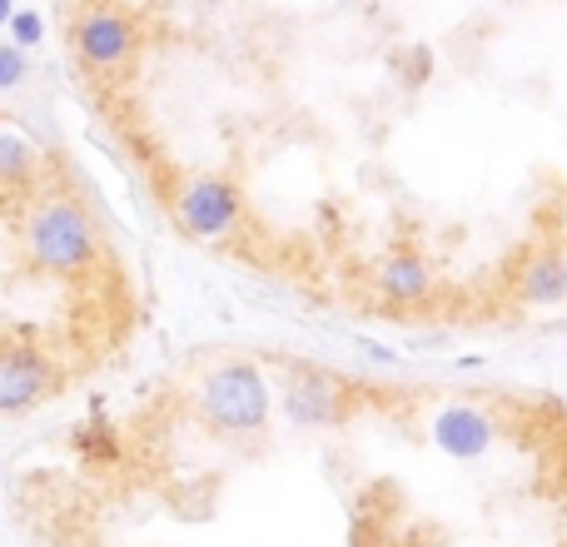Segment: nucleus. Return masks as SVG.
Wrapping results in <instances>:
<instances>
[{
	"label": "nucleus",
	"mask_w": 567,
	"mask_h": 547,
	"mask_svg": "<svg viewBox=\"0 0 567 547\" xmlns=\"http://www.w3.org/2000/svg\"><path fill=\"white\" fill-rule=\"evenodd\" d=\"M189 409H195V423L205 433L225 443H255L269 433L275 423V379L259 359H215L189 389Z\"/></svg>",
	"instance_id": "obj_1"
},
{
	"label": "nucleus",
	"mask_w": 567,
	"mask_h": 547,
	"mask_svg": "<svg viewBox=\"0 0 567 547\" xmlns=\"http://www.w3.org/2000/svg\"><path fill=\"white\" fill-rule=\"evenodd\" d=\"M16 239L30 269L50 279H85L105 259V235L75 195H30L20 209Z\"/></svg>",
	"instance_id": "obj_2"
},
{
	"label": "nucleus",
	"mask_w": 567,
	"mask_h": 547,
	"mask_svg": "<svg viewBox=\"0 0 567 547\" xmlns=\"http://www.w3.org/2000/svg\"><path fill=\"white\" fill-rule=\"evenodd\" d=\"M275 399L284 409V423L293 433H329L343 429L359 409V393H353L349 379H339L333 369H319V363H284Z\"/></svg>",
	"instance_id": "obj_3"
},
{
	"label": "nucleus",
	"mask_w": 567,
	"mask_h": 547,
	"mask_svg": "<svg viewBox=\"0 0 567 547\" xmlns=\"http://www.w3.org/2000/svg\"><path fill=\"white\" fill-rule=\"evenodd\" d=\"M169 219L195 245H225L245 229V195L235 179L195 169V175H179L169 185Z\"/></svg>",
	"instance_id": "obj_4"
},
{
	"label": "nucleus",
	"mask_w": 567,
	"mask_h": 547,
	"mask_svg": "<svg viewBox=\"0 0 567 547\" xmlns=\"http://www.w3.org/2000/svg\"><path fill=\"white\" fill-rule=\"evenodd\" d=\"M503 438H508V429H503V419L488 409V403L458 399V403H439V409L429 413V443L449 463H483V458H493Z\"/></svg>",
	"instance_id": "obj_5"
},
{
	"label": "nucleus",
	"mask_w": 567,
	"mask_h": 547,
	"mask_svg": "<svg viewBox=\"0 0 567 547\" xmlns=\"http://www.w3.org/2000/svg\"><path fill=\"white\" fill-rule=\"evenodd\" d=\"M65 389V373L40 343L0 339V419L30 413Z\"/></svg>",
	"instance_id": "obj_6"
},
{
	"label": "nucleus",
	"mask_w": 567,
	"mask_h": 547,
	"mask_svg": "<svg viewBox=\"0 0 567 547\" xmlns=\"http://www.w3.org/2000/svg\"><path fill=\"white\" fill-rule=\"evenodd\" d=\"M70 35H75L80 65H90L95 75H120V70H130V60H135V50H140L135 16H125V10H115V6H90L85 16H75Z\"/></svg>",
	"instance_id": "obj_7"
},
{
	"label": "nucleus",
	"mask_w": 567,
	"mask_h": 547,
	"mask_svg": "<svg viewBox=\"0 0 567 547\" xmlns=\"http://www.w3.org/2000/svg\"><path fill=\"white\" fill-rule=\"evenodd\" d=\"M373 289H379L389 303H399V309H419V303H429V293H433V269L413 245H399L379 259Z\"/></svg>",
	"instance_id": "obj_8"
},
{
	"label": "nucleus",
	"mask_w": 567,
	"mask_h": 547,
	"mask_svg": "<svg viewBox=\"0 0 567 547\" xmlns=\"http://www.w3.org/2000/svg\"><path fill=\"white\" fill-rule=\"evenodd\" d=\"M513 293H518V303H528V309H558V303H567V293H563V245L558 239H543L538 249L523 255L518 274H513Z\"/></svg>",
	"instance_id": "obj_9"
},
{
	"label": "nucleus",
	"mask_w": 567,
	"mask_h": 547,
	"mask_svg": "<svg viewBox=\"0 0 567 547\" xmlns=\"http://www.w3.org/2000/svg\"><path fill=\"white\" fill-rule=\"evenodd\" d=\"M40 149L30 135H20V130L0 125V189H10V195H25L30 185L40 179Z\"/></svg>",
	"instance_id": "obj_10"
},
{
	"label": "nucleus",
	"mask_w": 567,
	"mask_h": 547,
	"mask_svg": "<svg viewBox=\"0 0 567 547\" xmlns=\"http://www.w3.org/2000/svg\"><path fill=\"white\" fill-rule=\"evenodd\" d=\"M25 75H30V60H25V50H20L16 40H0V90H16V85H25Z\"/></svg>",
	"instance_id": "obj_11"
},
{
	"label": "nucleus",
	"mask_w": 567,
	"mask_h": 547,
	"mask_svg": "<svg viewBox=\"0 0 567 547\" xmlns=\"http://www.w3.org/2000/svg\"><path fill=\"white\" fill-rule=\"evenodd\" d=\"M6 30H10V40H16L20 50H30V45H40V40H45V25H40L35 10H16Z\"/></svg>",
	"instance_id": "obj_12"
},
{
	"label": "nucleus",
	"mask_w": 567,
	"mask_h": 547,
	"mask_svg": "<svg viewBox=\"0 0 567 547\" xmlns=\"http://www.w3.org/2000/svg\"><path fill=\"white\" fill-rule=\"evenodd\" d=\"M16 10H20L16 0H0V25H10V16H16Z\"/></svg>",
	"instance_id": "obj_13"
},
{
	"label": "nucleus",
	"mask_w": 567,
	"mask_h": 547,
	"mask_svg": "<svg viewBox=\"0 0 567 547\" xmlns=\"http://www.w3.org/2000/svg\"><path fill=\"white\" fill-rule=\"evenodd\" d=\"M563 293H567V249H563Z\"/></svg>",
	"instance_id": "obj_14"
}]
</instances>
